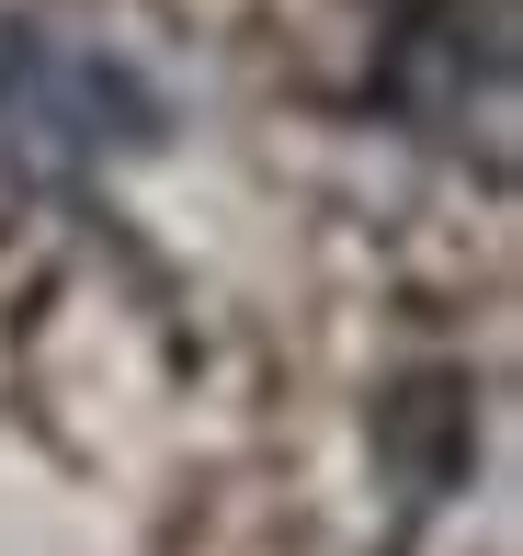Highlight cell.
I'll return each instance as SVG.
<instances>
[{"label":"cell","instance_id":"1","mask_svg":"<svg viewBox=\"0 0 523 556\" xmlns=\"http://www.w3.org/2000/svg\"><path fill=\"white\" fill-rule=\"evenodd\" d=\"M160 137H171V103L114 46H80V35H46V23L0 12V170L91 182V170L137 160Z\"/></svg>","mask_w":523,"mask_h":556}]
</instances>
